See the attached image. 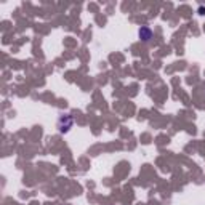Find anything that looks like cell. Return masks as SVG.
<instances>
[{"mask_svg":"<svg viewBox=\"0 0 205 205\" xmlns=\"http://www.w3.org/2000/svg\"><path fill=\"white\" fill-rule=\"evenodd\" d=\"M138 34H139V39L143 40V42H151V39L154 37L152 29H151V27H147V26H141Z\"/></svg>","mask_w":205,"mask_h":205,"instance_id":"cell-2","label":"cell"},{"mask_svg":"<svg viewBox=\"0 0 205 205\" xmlns=\"http://www.w3.org/2000/svg\"><path fill=\"white\" fill-rule=\"evenodd\" d=\"M72 125H74V119L70 116H61L58 119V130H59V133H67Z\"/></svg>","mask_w":205,"mask_h":205,"instance_id":"cell-1","label":"cell"}]
</instances>
